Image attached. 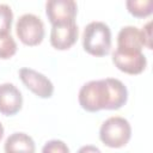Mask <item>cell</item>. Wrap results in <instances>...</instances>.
Listing matches in <instances>:
<instances>
[{"label":"cell","instance_id":"obj_1","mask_svg":"<svg viewBox=\"0 0 153 153\" xmlns=\"http://www.w3.org/2000/svg\"><path fill=\"white\" fill-rule=\"evenodd\" d=\"M80 106L90 112H96L102 109L111 110V96L106 79L91 80L84 84L79 91Z\"/></svg>","mask_w":153,"mask_h":153},{"label":"cell","instance_id":"obj_2","mask_svg":"<svg viewBox=\"0 0 153 153\" xmlns=\"http://www.w3.org/2000/svg\"><path fill=\"white\" fill-rule=\"evenodd\" d=\"M82 47L93 56H105L111 48V31L103 22L88 23L82 32Z\"/></svg>","mask_w":153,"mask_h":153},{"label":"cell","instance_id":"obj_3","mask_svg":"<svg viewBox=\"0 0 153 153\" xmlns=\"http://www.w3.org/2000/svg\"><path fill=\"white\" fill-rule=\"evenodd\" d=\"M131 137L130 123L121 116H111L103 122L99 129L100 141L111 148H120L128 143Z\"/></svg>","mask_w":153,"mask_h":153},{"label":"cell","instance_id":"obj_4","mask_svg":"<svg viewBox=\"0 0 153 153\" xmlns=\"http://www.w3.org/2000/svg\"><path fill=\"white\" fill-rule=\"evenodd\" d=\"M16 32L24 44L37 45L44 38V24L36 14L25 13L17 20Z\"/></svg>","mask_w":153,"mask_h":153},{"label":"cell","instance_id":"obj_5","mask_svg":"<svg viewBox=\"0 0 153 153\" xmlns=\"http://www.w3.org/2000/svg\"><path fill=\"white\" fill-rule=\"evenodd\" d=\"M19 76L23 84L39 98H50L54 92L53 82L42 73L31 68H20Z\"/></svg>","mask_w":153,"mask_h":153},{"label":"cell","instance_id":"obj_6","mask_svg":"<svg viewBox=\"0 0 153 153\" xmlns=\"http://www.w3.org/2000/svg\"><path fill=\"white\" fill-rule=\"evenodd\" d=\"M115 66L128 74H140L147 66V59L142 51H122L116 49L112 53Z\"/></svg>","mask_w":153,"mask_h":153},{"label":"cell","instance_id":"obj_7","mask_svg":"<svg viewBox=\"0 0 153 153\" xmlns=\"http://www.w3.org/2000/svg\"><path fill=\"white\" fill-rule=\"evenodd\" d=\"M45 12L53 25L71 23L75 22L78 6L73 0H49L45 4Z\"/></svg>","mask_w":153,"mask_h":153},{"label":"cell","instance_id":"obj_8","mask_svg":"<svg viewBox=\"0 0 153 153\" xmlns=\"http://www.w3.org/2000/svg\"><path fill=\"white\" fill-rule=\"evenodd\" d=\"M79 30L75 22L55 24L50 31V43L59 50L69 49L78 39Z\"/></svg>","mask_w":153,"mask_h":153},{"label":"cell","instance_id":"obj_9","mask_svg":"<svg viewBox=\"0 0 153 153\" xmlns=\"http://www.w3.org/2000/svg\"><path fill=\"white\" fill-rule=\"evenodd\" d=\"M23 105L20 91L11 82L0 85V112L5 116L16 115Z\"/></svg>","mask_w":153,"mask_h":153},{"label":"cell","instance_id":"obj_10","mask_svg":"<svg viewBox=\"0 0 153 153\" xmlns=\"http://www.w3.org/2000/svg\"><path fill=\"white\" fill-rule=\"evenodd\" d=\"M141 32L136 26H124L117 35V49L122 51H142Z\"/></svg>","mask_w":153,"mask_h":153},{"label":"cell","instance_id":"obj_11","mask_svg":"<svg viewBox=\"0 0 153 153\" xmlns=\"http://www.w3.org/2000/svg\"><path fill=\"white\" fill-rule=\"evenodd\" d=\"M4 149L5 153H35L36 145L30 135L17 131L6 139Z\"/></svg>","mask_w":153,"mask_h":153},{"label":"cell","instance_id":"obj_12","mask_svg":"<svg viewBox=\"0 0 153 153\" xmlns=\"http://www.w3.org/2000/svg\"><path fill=\"white\" fill-rule=\"evenodd\" d=\"M126 6L130 14L134 17H147L153 12L152 0H128Z\"/></svg>","mask_w":153,"mask_h":153},{"label":"cell","instance_id":"obj_13","mask_svg":"<svg viewBox=\"0 0 153 153\" xmlns=\"http://www.w3.org/2000/svg\"><path fill=\"white\" fill-rule=\"evenodd\" d=\"M17 51V43L11 33H0V59L12 57Z\"/></svg>","mask_w":153,"mask_h":153},{"label":"cell","instance_id":"obj_14","mask_svg":"<svg viewBox=\"0 0 153 153\" xmlns=\"http://www.w3.org/2000/svg\"><path fill=\"white\" fill-rule=\"evenodd\" d=\"M13 12L7 4H0V33H11Z\"/></svg>","mask_w":153,"mask_h":153},{"label":"cell","instance_id":"obj_15","mask_svg":"<svg viewBox=\"0 0 153 153\" xmlns=\"http://www.w3.org/2000/svg\"><path fill=\"white\" fill-rule=\"evenodd\" d=\"M42 153H69V148L62 140L55 139L45 142L42 148Z\"/></svg>","mask_w":153,"mask_h":153},{"label":"cell","instance_id":"obj_16","mask_svg":"<svg viewBox=\"0 0 153 153\" xmlns=\"http://www.w3.org/2000/svg\"><path fill=\"white\" fill-rule=\"evenodd\" d=\"M151 26H152V22H148L142 27V30H140L142 44H143V47H146L148 49H152V29H151Z\"/></svg>","mask_w":153,"mask_h":153},{"label":"cell","instance_id":"obj_17","mask_svg":"<svg viewBox=\"0 0 153 153\" xmlns=\"http://www.w3.org/2000/svg\"><path fill=\"white\" fill-rule=\"evenodd\" d=\"M76 153H102V152L98 147H96L93 145H85V146L80 147Z\"/></svg>","mask_w":153,"mask_h":153},{"label":"cell","instance_id":"obj_18","mask_svg":"<svg viewBox=\"0 0 153 153\" xmlns=\"http://www.w3.org/2000/svg\"><path fill=\"white\" fill-rule=\"evenodd\" d=\"M2 136H4V127H2V124L0 123V140L2 139Z\"/></svg>","mask_w":153,"mask_h":153}]
</instances>
